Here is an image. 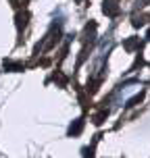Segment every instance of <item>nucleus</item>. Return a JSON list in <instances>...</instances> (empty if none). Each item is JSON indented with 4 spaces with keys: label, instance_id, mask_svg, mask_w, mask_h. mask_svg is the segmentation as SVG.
<instances>
[{
    "label": "nucleus",
    "instance_id": "1",
    "mask_svg": "<svg viewBox=\"0 0 150 158\" xmlns=\"http://www.w3.org/2000/svg\"><path fill=\"white\" fill-rule=\"evenodd\" d=\"M148 38H150V33H148Z\"/></svg>",
    "mask_w": 150,
    "mask_h": 158
}]
</instances>
